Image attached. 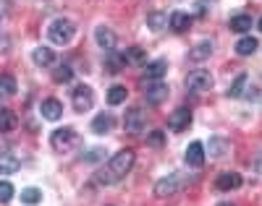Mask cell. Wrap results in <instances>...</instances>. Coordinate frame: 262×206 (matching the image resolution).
<instances>
[{
  "label": "cell",
  "mask_w": 262,
  "mask_h": 206,
  "mask_svg": "<svg viewBox=\"0 0 262 206\" xmlns=\"http://www.w3.org/2000/svg\"><path fill=\"white\" fill-rule=\"evenodd\" d=\"M131 167H134V151H131V149H121L118 154H113L97 170L95 180L100 183V186H113V183H118V180H123L128 175Z\"/></svg>",
  "instance_id": "6da1fadb"
},
{
  "label": "cell",
  "mask_w": 262,
  "mask_h": 206,
  "mask_svg": "<svg viewBox=\"0 0 262 206\" xmlns=\"http://www.w3.org/2000/svg\"><path fill=\"white\" fill-rule=\"evenodd\" d=\"M74 34H76V24H74V21H69V18H55V21H50L48 39H50L53 44H58V47L71 44Z\"/></svg>",
  "instance_id": "7a4b0ae2"
},
{
  "label": "cell",
  "mask_w": 262,
  "mask_h": 206,
  "mask_svg": "<svg viewBox=\"0 0 262 206\" xmlns=\"http://www.w3.org/2000/svg\"><path fill=\"white\" fill-rule=\"evenodd\" d=\"M181 188H186V175H184V172H170L168 177L158 180L155 196H158V198H168V196H176Z\"/></svg>",
  "instance_id": "3957f363"
},
{
  "label": "cell",
  "mask_w": 262,
  "mask_h": 206,
  "mask_svg": "<svg viewBox=\"0 0 262 206\" xmlns=\"http://www.w3.org/2000/svg\"><path fill=\"white\" fill-rule=\"evenodd\" d=\"M50 144H53L58 151H69V149L79 146L81 139H79V133H76L74 128H58V131L50 136Z\"/></svg>",
  "instance_id": "277c9868"
},
{
  "label": "cell",
  "mask_w": 262,
  "mask_h": 206,
  "mask_svg": "<svg viewBox=\"0 0 262 206\" xmlns=\"http://www.w3.org/2000/svg\"><path fill=\"white\" fill-rule=\"evenodd\" d=\"M147 125V112L142 107H128L126 118H123V128L128 133H142V128Z\"/></svg>",
  "instance_id": "5b68a950"
},
{
  "label": "cell",
  "mask_w": 262,
  "mask_h": 206,
  "mask_svg": "<svg viewBox=\"0 0 262 206\" xmlns=\"http://www.w3.org/2000/svg\"><path fill=\"white\" fill-rule=\"evenodd\" d=\"M186 89L189 91H210L212 89V76H210V71H191L189 76H186Z\"/></svg>",
  "instance_id": "8992f818"
},
{
  "label": "cell",
  "mask_w": 262,
  "mask_h": 206,
  "mask_svg": "<svg viewBox=\"0 0 262 206\" xmlns=\"http://www.w3.org/2000/svg\"><path fill=\"white\" fill-rule=\"evenodd\" d=\"M144 94H147V102H149V105H163V102L168 99V94H170V89H168V84H163V79H160V81L147 84V86H144Z\"/></svg>",
  "instance_id": "52a82bcc"
},
{
  "label": "cell",
  "mask_w": 262,
  "mask_h": 206,
  "mask_svg": "<svg viewBox=\"0 0 262 206\" xmlns=\"http://www.w3.org/2000/svg\"><path fill=\"white\" fill-rule=\"evenodd\" d=\"M71 99H74L76 112H86V110H92V105H95V91L90 86H76Z\"/></svg>",
  "instance_id": "ba28073f"
},
{
  "label": "cell",
  "mask_w": 262,
  "mask_h": 206,
  "mask_svg": "<svg viewBox=\"0 0 262 206\" xmlns=\"http://www.w3.org/2000/svg\"><path fill=\"white\" fill-rule=\"evenodd\" d=\"M189 123H191V110H189V107H179L176 112H170V118H168L170 131H176V133L186 131Z\"/></svg>",
  "instance_id": "9c48e42d"
},
{
  "label": "cell",
  "mask_w": 262,
  "mask_h": 206,
  "mask_svg": "<svg viewBox=\"0 0 262 206\" xmlns=\"http://www.w3.org/2000/svg\"><path fill=\"white\" fill-rule=\"evenodd\" d=\"M165 71H168V63H165V60H155V63H147L144 73H142V84L147 86V84H152V81H160V79L165 76Z\"/></svg>",
  "instance_id": "30bf717a"
},
{
  "label": "cell",
  "mask_w": 262,
  "mask_h": 206,
  "mask_svg": "<svg viewBox=\"0 0 262 206\" xmlns=\"http://www.w3.org/2000/svg\"><path fill=\"white\" fill-rule=\"evenodd\" d=\"M184 159H186V167H202L205 165V146H202V141H191L186 154H184Z\"/></svg>",
  "instance_id": "8fae6325"
},
{
  "label": "cell",
  "mask_w": 262,
  "mask_h": 206,
  "mask_svg": "<svg viewBox=\"0 0 262 206\" xmlns=\"http://www.w3.org/2000/svg\"><path fill=\"white\" fill-rule=\"evenodd\" d=\"M168 27L176 32V34H184V32L191 27V16L184 13V11H173V13L168 16Z\"/></svg>",
  "instance_id": "7c38bea8"
},
{
  "label": "cell",
  "mask_w": 262,
  "mask_h": 206,
  "mask_svg": "<svg viewBox=\"0 0 262 206\" xmlns=\"http://www.w3.org/2000/svg\"><path fill=\"white\" fill-rule=\"evenodd\" d=\"M215 188L217 191H236V188H242V175H238V172H223L221 177L215 180Z\"/></svg>",
  "instance_id": "4fadbf2b"
},
{
  "label": "cell",
  "mask_w": 262,
  "mask_h": 206,
  "mask_svg": "<svg viewBox=\"0 0 262 206\" xmlns=\"http://www.w3.org/2000/svg\"><path fill=\"white\" fill-rule=\"evenodd\" d=\"M210 55H212V42H210V39L196 42L194 47L189 50V60H191V63H205Z\"/></svg>",
  "instance_id": "5bb4252c"
},
{
  "label": "cell",
  "mask_w": 262,
  "mask_h": 206,
  "mask_svg": "<svg viewBox=\"0 0 262 206\" xmlns=\"http://www.w3.org/2000/svg\"><path fill=\"white\" fill-rule=\"evenodd\" d=\"M95 39H97V44H100L102 50H113L116 42H118L116 32L107 29V27H97V29H95Z\"/></svg>",
  "instance_id": "9a60e30c"
},
{
  "label": "cell",
  "mask_w": 262,
  "mask_h": 206,
  "mask_svg": "<svg viewBox=\"0 0 262 206\" xmlns=\"http://www.w3.org/2000/svg\"><path fill=\"white\" fill-rule=\"evenodd\" d=\"M39 112H42V118H45V120H58L63 115V105L55 97H50V99H45L39 105Z\"/></svg>",
  "instance_id": "2e32d148"
},
{
  "label": "cell",
  "mask_w": 262,
  "mask_h": 206,
  "mask_svg": "<svg viewBox=\"0 0 262 206\" xmlns=\"http://www.w3.org/2000/svg\"><path fill=\"white\" fill-rule=\"evenodd\" d=\"M18 167H21V162H18L16 154H11V151L0 154V175H13Z\"/></svg>",
  "instance_id": "e0dca14e"
},
{
  "label": "cell",
  "mask_w": 262,
  "mask_h": 206,
  "mask_svg": "<svg viewBox=\"0 0 262 206\" xmlns=\"http://www.w3.org/2000/svg\"><path fill=\"white\" fill-rule=\"evenodd\" d=\"M32 60H34L39 68H50V65L55 63V53H53L50 47H37V50L32 53Z\"/></svg>",
  "instance_id": "ac0fdd59"
},
{
  "label": "cell",
  "mask_w": 262,
  "mask_h": 206,
  "mask_svg": "<svg viewBox=\"0 0 262 206\" xmlns=\"http://www.w3.org/2000/svg\"><path fill=\"white\" fill-rule=\"evenodd\" d=\"M228 27H231V32L244 34V32H249V29H252V16H247V13H238V16H233V18L228 21Z\"/></svg>",
  "instance_id": "d6986e66"
},
{
  "label": "cell",
  "mask_w": 262,
  "mask_h": 206,
  "mask_svg": "<svg viewBox=\"0 0 262 206\" xmlns=\"http://www.w3.org/2000/svg\"><path fill=\"white\" fill-rule=\"evenodd\" d=\"M147 27H149L152 32L165 29V27H168V13H163V11H152V13H147Z\"/></svg>",
  "instance_id": "ffe728a7"
},
{
  "label": "cell",
  "mask_w": 262,
  "mask_h": 206,
  "mask_svg": "<svg viewBox=\"0 0 262 206\" xmlns=\"http://www.w3.org/2000/svg\"><path fill=\"white\" fill-rule=\"evenodd\" d=\"M16 125H18V118L13 115L11 110H0V133H11V131H16Z\"/></svg>",
  "instance_id": "44dd1931"
},
{
  "label": "cell",
  "mask_w": 262,
  "mask_h": 206,
  "mask_svg": "<svg viewBox=\"0 0 262 206\" xmlns=\"http://www.w3.org/2000/svg\"><path fill=\"white\" fill-rule=\"evenodd\" d=\"M111 128H113V115L111 112H100V115L92 120V131L95 133H107Z\"/></svg>",
  "instance_id": "7402d4cb"
},
{
  "label": "cell",
  "mask_w": 262,
  "mask_h": 206,
  "mask_svg": "<svg viewBox=\"0 0 262 206\" xmlns=\"http://www.w3.org/2000/svg\"><path fill=\"white\" fill-rule=\"evenodd\" d=\"M257 47H259V42L254 37H242L236 42V53L238 55H252V53H257Z\"/></svg>",
  "instance_id": "603a6c76"
},
{
  "label": "cell",
  "mask_w": 262,
  "mask_h": 206,
  "mask_svg": "<svg viewBox=\"0 0 262 206\" xmlns=\"http://www.w3.org/2000/svg\"><path fill=\"white\" fill-rule=\"evenodd\" d=\"M16 94V79L3 73L0 76V97H13Z\"/></svg>",
  "instance_id": "cb8c5ba5"
},
{
  "label": "cell",
  "mask_w": 262,
  "mask_h": 206,
  "mask_svg": "<svg viewBox=\"0 0 262 206\" xmlns=\"http://www.w3.org/2000/svg\"><path fill=\"white\" fill-rule=\"evenodd\" d=\"M128 97L126 86H111V91H107V105H123Z\"/></svg>",
  "instance_id": "d4e9b609"
},
{
  "label": "cell",
  "mask_w": 262,
  "mask_h": 206,
  "mask_svg": "<svg viewBox=\"0 0 262 206\" xmlns=\"http://www.w3.org/2000/svg\"><path fill=\"white\" fill-rule=\"evenodd\" d=\"M123 58H126V63H134V65H147V55H144V50H139V47H128V50L123 53Z\"/></svg>",
  "instance_id": "484cf974"
},
{
  "label": "cell",
  "mask_w": 262,
  "mask_h": 206,
  "mask_svg": "<svg viewBox=\"0 0 262 206\" xmlns=\"http://www.w3.org/2000/svg\"><path fill=\"white\" fill-rule=\"evenodd\" d=\"M71 79H74V71L69 65H58L53 71V81L55 84H71Z\"/></svg>",
  "instance_id": "4316f807"
},
{
  "label": "cell",
  "mask_w": 262,
  "mask_h": 206,
  "mask_svg": "<svg viewBox=\"0 0 262 206\" xmlns=\"http://www.w3.org/2000/svg\"><path fill=\"white\" fill-rule=\"evenodd\" d=\"M244 86H247V73H238V76L233 79L231 89H228V97H242V91H244Z\"/></svg>",
  "instance_id": "83f0119b"
},
{
  "label": "cell",
  "mask_w": 262,
  "mask_h": 206,
  "mask_svg": "<svg viewBox=\"0 0 262 206\" xmlns=\"http://www.w3.org/2000/svg\"><path fill=\"white\" fill-rule=\"evenodd\" d=\"M21 201H24V203H39L42 201V193H39V188H24V191H21Z\"/></svg>",
  "instance_id": "f1b7e54d"
},
{
  "label": "cell",
  "mask_w": 262,
  "mask_h": 206,
  "mask_svg": "<svg viewBox=\"0 0 262 206\" xmlns=\"http://www.w3.org/2000/svg\"><path fill=\"white\" fill-rule=\"evenodd\" d=\"M123 63H126V58L123 55H111V60H107V71H111V73H118L121 71V68H123Z\"/></svg>",
  "instance_id": "f546056e"
},
{
  "label": "cell",
  "mask_w": 262,
  "mask_h": 206,
  "mask_svg": "<svg viewBox=\"0 0 262 206\" xmlns=\"http://www.w3.org/2000/svg\"><path fill=\"white\" fill-rule=\"evenodd\" d=\"M13 198V186L6 180H0V203H8Z\"/></svg>",
  "instance_id": "4dcf8cb0"
},
{
  "label": "cell",
  "mask_w": 262,
  "mask_h": 206,
  "mask_svg": "<svg viewBox=\"0 0 262 206\" xmlns=\"http://www.w3.org/2000/svg\"><path fill=\"white\" fill-rule=\"evenodd\" d=\"M147 144H149V146H155V149H160V146L165 144V136L155 131V133H149V136H147Z\"/></svg>",
  "instance_id": "1f68e13d"
},
{
  "label": "cell",
  "mask_w": 262,
  "mask_h": 206,
  "mask_svg": "<svg viewBox=\"0 0 262 206\" xmlns=\"http://www.w3.org/2000/svg\"><path fill=\"white\" fill-rule=\"evenodd\" d=\"M100 157H102V149H92L90 154H84V159H86V162H97Z\"/></svg>",
  "instance_id": "d6a6232c"
},
{
  "label": "cell",
  "mask_w": 262,
  "mask_h": 206,
  "mask_svg": "<svg viewBox=\"0 0 262 206\" xmlns=\"http://www.w3.org/2000/svg\"><path fill=\"white\" fill-rule=\"evenodd\" d=\"M212 146H215V149H212V154H223V151H226V149H223V146H226V141H223V139H212Z\"/></svg>",
  "instance_id": "836d02e7"
},
{
  "label": "cell",
  "mask_w": 262,
  "mask_h": 206,
  "mask_svg": "<svg viewBox=\"0 0 262 206\" xmlns=\"http://www.w3.org/2000/svg\"><path fill=\"white\" fill-rule=\"evenodd\" d=\"M252 167H254V170H257V172L262 175V151H259V154L254 157V162H252Z\"/></svg>",
  "instance_id": "e575fe53"
},
{
  "label": "cell",
  "mask_w": 262,
  "mask_h": 206,
  "mask_svg": "<svg viewBox=\"0 0 262 206\" xmlns=\"http://www.w3.org/2000/svg\"><path fill=\"white\" fill-rule=\"evenodd\" d=\"M6 11H8V0H0V16H6Z\"/></svg>",
  "instance_id": "d590c367"
},
{
  "label": "cell",
  "mask_w": 262,
  "mask_h": 206,
  "mask_svg": "<svg viewBox=\"0 0 262 206\" xmlns=\"http://www.w3.org/2000/svg\"><path fill=\"white\" fill-rule=\"evenodd\" d=\"M257 27H259V32H262V18H259V21H257Z\"/></svg>",
  "instance_id": "8d00e7d4"
},
{
  "label": "cell",
  "mask_w": 262,
  "mask_h": 206,
  "mask_svg": "<svg viewBox=\"0 0 262 206\" xmlns=\"http://www.w3.org/2000/svg\"><path fill=\"white\" fill-rule=\"evenodd\" d=\"M217 206H233V203H226V201H223V203H217Z\"/></svg>",
  "instance_id": "74e56055"
},
{
  "label": "cell",
  "mask_w": 262,
  "mask_h": 206,
  "mask_svg": "<svg viewBox=\"0 0 262 206\" xmlns=\"http://www.w3.org/2000/svg\"><path fill=\"white\" fill-rule=\"evenodd\" d=\"M205 3H210V0H205Z\"/></svg>",
  "instance_id": "f35d334b"
}]
</instances>
